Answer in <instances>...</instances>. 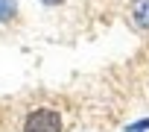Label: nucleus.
Listing matches in <instances>:
<instances>
[{
  "mask_svg": "<svg viewBox=\"0 0 149 132\" xmlns=\"http://www.w3.org/2000/svg\"><path fill=\"white\" fill-rule=\"evenodd\" d=\"M24 132H61V117L53 109H35L26 117Z\"/></svg>",
  "mask_w": 149,
  "mask_h": 132,
  "instance_id": "obj_1",
  "label": "nucleus"
},
{
  "mask_svg": "<svg viewBox=\"0 0 149 132\" xmlns=\"http://www.w3.org/2000/svg\"><path fill=\"white\" fill-rule=\"evenodd\" d=\"M132 15L137 27H149V0H134L132 3Z\"/></svg>",
  "mask_w": 149,
  "mask_h": 132,
  "instance_id": "obj_2",
  "label": "nucleus"
},
{
  "mask_svg": "<svg viewBox=\"0 0 149 132\" xmlns=\"http://www.w3.org/2000/svg\"><path fill=\"white\" fill-rule=\"evenodd\" d=\"M15 9H18V0H0V24L9 21L15 15Z\"/></svg>",
  "mask_w": 149,
  "mask_h": 132,
  "instance_id": "obj_3",
  "label": "nucleus"
},
{
  "mask_svg": "<svg viewBox=\"0 0 149 132\" xmlns=\"http://www.w3.org/2000/svg\"><path fill=\"white\" fill-rule=\"evenodd\" d=\"M140 129H149V117H143L137 123H129V132H140Z\"/></svg>",
  "mask_w": 149,
  "mask_h": 132,
  "instance_id": "obj_4",
  "label": "nucleus"
},
{
  "mask_svg": "<svg viewBox=\"0 0 149 132\" xmlns=\"http://www.w3.org/2000/svg\"><path fill=\"white\" fill-rule=\"evenodd\" d=\"M44 3H50V6H53V3H58V0H44Z\"/></svg>",
  "mask_w": 149,
  "mask_h": 132,
  "instance_id": "obj_5",
  "label": "nucleus"
}]
</instances>
